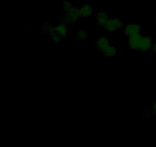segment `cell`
I'll list each match as a JSON object with an SVG mask.
<instances>
[{"label": "cell", "mask_w": 156, "mask_h": 147, "mask_svg": "<svg viewBox=\"0 0 156 147\" xmlns=\"http://www.w3.org/2000/svg\"><path fill=\"white\" fill-rule=\"evenodd\" d=\"M129 46L130 48L140 51H147L152 47V39L149 36L139 34L131 35L129 38Z\"/></svg>", "instance_id": "1"}, {"label": "cell", "mask_w": 156, "mask_h": 147, "mask_svg": "<svg viewBox=\"0 0 156 147\" xmlns=\"http://www.w3.org/2000/svg\"><path fill=\"white\" fill-rule=\"evenodd\" d=\"M65 15L63 16L60 17L61 22L66 23V24H72V23L76 22L79 18V9H76L73 6L72 9H70L68 12H65Z\"/></svg>", "instance_id": "2"}, {"label": "cell", "mask_w": 156, "mask_h": 147, "mask_svg": "<svg viewBox=\"0 0 156 147\" xmlns=\"http://www.w3.org/2000/svg\"><path fill=\"white\" fill-rule=\"evenodd\" d=\"M122 26H123V22L120 18H112L108 19V21L105 24V28L109 32H114L121 28Z\"/></svg>", "instance_id": "3"}, {"label": "cell", "mask_w": 156, "mask_h": 147, "mask_svg": "<svg viewBox=\"0 0 156 147\" xmlns=\"http://www.w3.org/2000/svg\"><path fill=\"white\" fill-rule=\"evenodd\" d=\"M44 33L47 34L50 37V39L52 40L53 43H58L60 41L61 38L58 35L57 32L55 30V28L53 27L50 24H46L44 27Z\"/></svg>", "instance_id": "4"}, {"label": "cell", "mask_w": 156, "mask_h": 147, "mask_svg": "<svg viewBox=\"0 0 156 147\" xmlns=\"http://www.w3.org/2000/svg\"><path fill=\"white\" fill-rule=\"evenodd\" d=\"M111 45H112L111 41L108 38L103 36L100 37L95 43L96 48L100 51H101L102 53L105 52Z\"/></svg>", "instance_id": "5"}, {"label": "cell", "mask_w": 156, "mask_h": 147, "mask_svg": "<svg viewBox=\"0 0 156 147\" xmlns=\"http://www.w3.org/2000/svg\"><path fill=\"white\" fill-rule=\"evenodd\" d=\"M93 13L92 6L90 4H85L79 9V15L80 18H87Z\"/></svg>", "instance_id": "6"}, {"label": "cell", "mask_w": 156, "mask_h": 147, "mask_svg": "<svg viewBox=\"0 0 156 147\" xmlns=\"http://www.w3.org/2000/svg\"><path fill=\"white\" fill-rule=\"evenodd\" d=\"M140 31H141V27L139 24L136 23H130L126 26L124 29V33L128 36H131L136 34H139Z\"/></svg>", "instance_id": "7"}, {"label": "cell", "mask_w": 156, "mask_h": 147, "mask_svg": "<svg viewBox=\"0 0 156 147\" xmlns=\"http://www.w3.org/2000/svg\"><path fill=\"white\" fill-rule=\"evenodd\" d=\"M55 30H56V32H57V34L59 35V37H60L61 38H66L67 35H68L69 31L66 25V23L61 22L60 21V23H59V24L55 27Z\"/></svg>", "instance_id": "8"}, {"label": "cell", "mask_w": 156, "mask_h": 147, "mask_svg": "<svg viewBox=\"0 0 156 147\" xmlns=\"http://www.w3.org/2000/svg\"><path fill=\"white\" fill-rule=\"evenodd\" d=\"M97 18V21L100 25L105 26V24L107 23V21H108L109 18H108V15L107 14V12L105 11H101L98 12V14L96 16Z\"/></svg>", "instance_id": "9"}, {"label": "cell", "mask_w": 156, "mask_h": 147, "mask_svg": "<svg viewBox=\"0 0 156 147\" xmlns=\"http://www.w3.org/2000/svg\"><path fill=\"white\" fill-rule=\"evenodd\" d=\"M117 54V48H116L115 46L112 45L110 46L105 52H103V55L107 58H112L114 57H115Z\"/></svg>", "instance_id": "10"}, {"label": "cell", "mask_w": 156, "mask_h": 147, "mask_svg": "<svg viewBox=\"0 0 156 147\" xmlns=\"http://www.w3.org/2000/svg\"><path fill=\"white\" fill-rule=\"evenodd\" d=\"M88 38V33L85 30H81L78 32L77 35H76V39L79 41H83L87 39Z\"/></svg>", "instance_id": "11"}, {"label": "cell", "mask_w": 156, "mask_h": 147, "mask_svg": "<svg viewBox=\"0 0 156 147\" xmlns=\"http://www.w3.org/2000/svg\"><path fill=\"white\" fill-rule=\"evenodd\" d=\"M73 7V5L72 4L71 2L69 0H65L63 2V9H64V12H66L69 10L70 9Z\"/></svg>", "instance_id": "12"}, {"label": "cell", "mask_w": 156, "mask_h": 147, "mask_svg": "<svg viewBox=\"0 0 156 147\" xmlns=\"http://www.w3.org/2000/svg\"><path fill=\"white\" fill-rule=\"evenodd\" d=\"M152 113H154V114L156 116V101L152 104Z\"/></svg>", "instance_id": "13"}, {"label": "cell", "mask_w": 156, "mask_h": 147, "mask_svg": "<svg viewBox=\"0 0 156 147\" xmlns=\"http://www.w3.org/2000/svg\"><path fill=\"white\" fill-rule=\"evenodd\" d=\"M151 49H152V51L153 52V53H156V43L152 44V47Z\"/></svg>", "instance_id": "14"}, {"label": "cell", "mask_w": 156, "mask_h": 147, "mask_svg": "<svg viewBox=\"0 0 156 147\" xmlns=\"http://www.w3.org/2000/svg\"><path fill=\"white\" fill-rule=\"evenodd\" d=\"M155 22H156V20H155Z\"/></svg>", "instance_id": "15"}]
</instances>
